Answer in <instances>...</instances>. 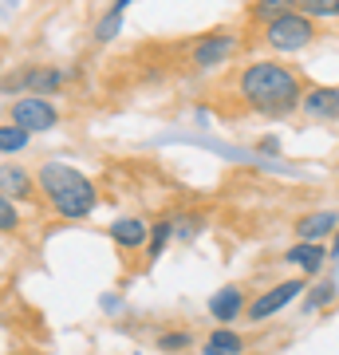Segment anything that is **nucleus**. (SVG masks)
<instances>
[{"mask_svg": "<svg viewBox=\"0 0 339 355\" xmlns=\"http://www.w3.org/2000/svg\"><path fill=\"white\" fill-rule=\"evenodd\" d=\"M327 261H339V229H336V237L327 241Z\"/></svg>", "mask_w": 339, "mask_h": 355, "instance_id": "5701e85b", "label": "nucleus"}, {"mask_svg": "<svg viewBox=\"0 0 339 355\" xmlns=\"http://www.w3.org/2000/svg\"><path fill=\"white\" fill-rule=\"evenodd\" d=\"M36 190L60 221H87L99 209V186L71 162H44L36 170Z\"/></svg>", "mask_w": 339, "mask_h": 355, "instance_id": "f03ea898", "label": "nucleus"}, {"mask_svg": "<svg viewBox=\"0 0 339 355\" xmlns=\"http://www.w3.org/2000/svg\"><path fill=\"white\" fill-rule=\"evenodd\" d=\"M296 12L312 20H339V0H296Z\"/></svg>", "mask_w": 339, "mask_h": 355, "instance_id": "aec40b11", "label": "nucleus"}, {"mask_svg": "<svg viewBox=\"0 0 339 355\" xmlns=\"http://www.w3.org/2000/svg\"><path fill=\"white\" fill-rule=\"evenodd\" d=\"M146 237H150V221L139 214H126V217H114L111 229H107V241L114 245V253L130 261V257H142L146 249Z\"/></svg>", "mask_w": 339, "mask_h": 355, "instance_id": "6e6552de", "label": "nucleus"}, {"mask_svg": "<svg viewBox=\"0 0 339 355\" xmlns=\"http://www.w3.org/2000/svg\"><path fill=\"white\" fill-rule=\"evenodd\" d=\"M304 288H308V277L277 280L272 288H264V292H257V296H249L245 320H249V324H264V320H277L280 312H284V308H292L296 300H300Z\"/></svg>", "mask_w": 339, "mask_h": 355, "instance_id": "423d86ee", "label": "nucleus"}, {"mask_svg": "<svg viewBox=\"0 0 339 355\" xmlns=\"http://www.w3.org/2000/svg\"><path fill=\"white\" fill-rule=\"evenodd\" d=\"M300 114L308 123H339V83H308Z\"/></svg>", "mask_w": 339, "mask_h": 355, "instance_id": "1a4fd4ad", "label": "nucleus"}, {"mask_svg": "<svg viewBox=\"0 0 339 355\" xmlns=\"http://www.w3.org/2000/svg\"><path fill=\"white\" fill-rule=\"evenodd\" d=\"M261 150H268V154H277V150H280V142H277V139H261Z\"/></svg>", "mask_w": 339, "mask_h": 355, "instance_id": "b1692460", "label": "nucleus"}, {"mask_svg": "<svg viewBox=\"0 0 339 355\" xmlns=\"http://www.w3.org/2000/svg\"><path fill=\"white\" fill-rule=\"evenodd\" d=\"M241 32L237 28H205L201 36H189L186 44H182V60H186L189 71H217V67H225L237 60L241 51Z\"/></svg>", "mask_w": 339, "mask_h": 355, "instance_id": "7ed1b4c3", "label": "nucleus"}, {"mask_svg": "<svg viewBox=\"0 0 339 355\" xmlns=\"http://www.w3.org/2000/svg\"><path fill=\"white\" fill-rule=\"evenodd\" d=\"M28 142H32V135H28V130H20L16 123H8V119L0 123V154H4V158H12V154H24V150H28Z\"/></svg>", "mask_w": 339, "mask_h": 355, "instance_id": "6ab92c4d", "label": "nucleus"}, {"mask_svg": "<svg viewBox=\"0 0 339 355\" xmlns=\"http://www.w3.org/2000/svg\"><path fill=\"white\" fill-rule=\"evenodd\" d=\"M154 343H158V352H166V355H182V352H193V347H198V331L193 328H162Z\"/></svg>", "mask_w": 339, "mask_h": 355, "instance_id": "a211bd4d", "label": "nucleus"}, {"mask_svg": "<svg viewBox=\"0 0 339 355\" xmlns=\"http://www.w3.org/2000/svg\"><path fill=\"white\" fill-rule=\"evenodd\" d=\"M130 4H139V0H111V8H114V12H126Z\"/></svg>", "mask_w": 339, "mask_h": 355, "instance_id": "393cba45", "label": "nucleus"}, {"mask_svg": "<svg viewBox=\"0 0 339 355\" xmlns=\"http://www.w3.org/2000/svg\"><path fill=\"white\" fill-rule=\"evenodd\" d=\"M119 32H123V12L107 8V12L99 16V24H95V32H91V36H95V44H111Z\"/></svg>", "mask_w": 339, "mask_h": 355, "instance_id": "412c9836", "label": "nucleus"}, {"mask_svg": "<svg viewBox=\"0 0 339 355\" xmlns=\"http://www.w3.org/2000/svg\"><path fill=\"white\" fill-rule=\"evenodd\" d=\"M245 352H249V336L237 331V324H217L201 340V355H245Z\"/></svg>", "mask_w": 339, "mask_h": 355, "instance_id": "4468645a", "label": "nucleus"}, {"mask_svg": "<svg viewBox=\"0 0 339 355\" xmlns=\"http://www.w3.org/2000/svg\"><path fill=\"white\" fill-rule=\"evenodd\" d=\"M284 265H292L300 277L315 280L320 277V268L327 265V245L324 241H296L284 249Z\"/></svg>", "mask_w": 339, "mask_h": 355, "instance_id": "ddd939ff", "label": "nucleus"}, {"mask_svg": "<svg viewBox=\"0 0 339 355\" xmlns=\"http://www.w3.org/2000/svg\"><path fill=\"white\" fill-rule=\"evenodd\" d=\"M315 40H320V20L296 12V8L261 28V44L268 51H277V55H300V51L312 48Z\"/></svg>", "mask_w": 339, "mask_h": 355, "instance_id": "20e7f679", "label": "nucleus"}, {"mask_svg": "<svg viewBox=\"0 0 339 355\" xmlns=\"http://www.w3.org/2000/svg\"><path fill=\"white\" fill-rule=\"evenodd\" d=\"M20 225H24L20 205H16L12 198H4V193H0V233H20Z\"/></svg>", "mask_w": 339, "mask_h": 355, "instance_id": "4be33fe9", "label": "nucleus"}, {"mask_svg": "<svg viewBox=\"0 0 339 355\" xmlns=\"http://www.w3.org/2000/svg\"><path fill=\"white\" fill-rule=\"evenodd\" d=\"M308 91V79L292 64L268 55V60H249L233 76V99L249 114L261 119H288L300 111V99Z\"/></svg>", "mask_w": 339, "mask_h": 355, "instance_id": "f257e3e1", "label": "nucleus"}, {"mask_svg": "<svg viewBox=\"0 0 339 355\" xmlns=\"http://www.w3.org/2000/svg\"><path fill=\"white\" fill-rule=\"evenodd\" d=\"M292 8H296V0H249L245 4V24L261 32L268 20H277V16L292 12Z\"/></svg>", "mask_w": 339, "mask_h": 355, "instance_id": "dca6fc26", "label": "nucleus"}, {"mask_svg": "<svg viewBox=\"0 0 339 355\" xmlns=\"http://www.w3.org/2000/svg\"><path fill=\"white\" fill-rule=\"evenodd\" d=\"M331 300H336V280L315 277V280H308V288H304L300 308H304V312H324Z\"/></svg>", "mask_w": 339, "mask_h": 355, "instance_id": "f3484780", "label": "nucleus"}, {"mask_svg": "<svg viewBox=\"0 0 339 355\" xmlns=\"http://www.w3.org/2000/svg\"><path fill=\"white\" fill-rule=\"evenodd\" d=\"M170 241H174V214L154 217L150 221V237H146V249H142V261H146V265H158L162 253L170 249Z\"/></svg>", "mask_w": 339, "mask_h": 355, "instance_id": "2eb2a0df", "label": "nucleus"}, {"mask_svg": "<svg viewBox=\"0 0 339 355\" xmlns=\"http://www.w3.org/2000/svg\"><path fill=\"white\" fill-rule=\"evenodd\" d=\"M339 229V209H308L292 221L296 241H331Z\"/></svg>", "mask_w": 339, "mask_h": 355, "instance_id": "9b49d317", "label": "nucleus"}, {"mask_svg": "<svg viewBox=\"0 0 339 355\" xmlns=\"http://www.w3.org/2000/svg\"><path fill=\"white\" fill-rule=\"evenodd\" d=\"M8 123H16L28 135H48L63 123V111L55 107V99H44V95H16L8 107Z\"/></svg>", "mask_w": 339, "mask_h": 355, "instance_id": "0eeeda50", "label": "nucleus"}, {"mask_svg": "<svg viewBox=\"0 0 339 355\" xmlns=\"http://www.w3.org/2000/svg\"><path fill=\"white\" fill-rule=\"evenodd\" d=\"M245 308H249V292H245V284H221V288L209 296L205 312H209L214 324H237V320L245 316Z\"/></svg>", "mask_w": 339, "mask_h": 355, "instance_id": "9d476101", "label": "nucleus"}, {"mask_svg": "<svg viewBox=\"0 0 339 355\" xmlns=\"http://www.w3.org/2000/svg\"><path fill=\"white\" fill-rule=\"evenodd\" d=\"M0 193H4V198H12L16 205L36 202V198H40L36 174H32V170H24L20 162H4V166H0Z\"/></svg>", "mask_w": 339, "mask_h": 355, "instance_id": "f8f14e48", "label": "nucleus"}, {"mask_svg": "<svg viewBox=\"0 0 339 355\" xmlns=\"http://www.w3.org/2000/svg\"><path fill=\"white\" fill-rule=\"evenodd\" d=\"M67 71L55 64H28V67H16L8 76H0V91L4 95H44V99H55L63 87H67Z\"/></svg>", "mask_w": 339, "mask_h": 355, "instance_id": "39448f33", "label": "nucleus"}]
</instances>
